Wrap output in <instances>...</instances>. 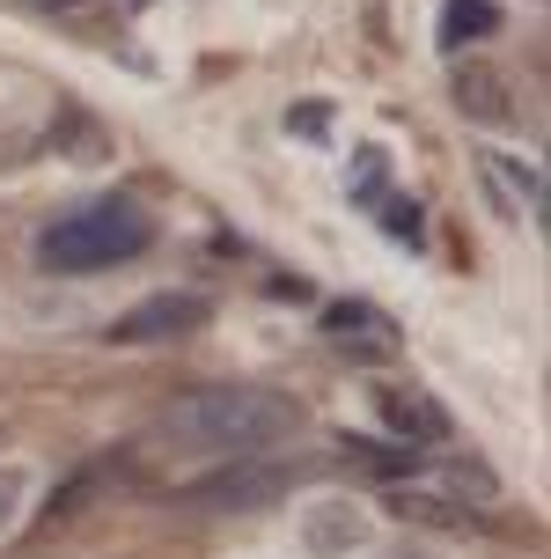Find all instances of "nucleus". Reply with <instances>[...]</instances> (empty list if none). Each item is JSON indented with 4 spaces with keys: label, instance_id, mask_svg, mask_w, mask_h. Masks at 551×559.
I'll return each instance as SVG.
<instances>
[{
    "label": "nucleus",
    "instance_id": "obj_2",
    "mask_svg": "<svg viewBox=\"0 0 551 559\" xmlns=\"http://www.w3.org/2000/svg\"><path fill=\"white\" fill-rule=\"evenodd\" d=\"M147 236H155L147 206H133V199H88V206L59 214L37 236V258H45V273H104V265L140 258Z\"/></svg>",
    "mask_w": 551,
    "mask_h": 559
},
{
    "label": "nucleus",
    "instance_id": "obj_11",
    "mask_svg": "<svg viewBox=\"0 0 551 559\" xmlns=\"http://www.w3.org/2000/svg\"><path fill=\"white\" fill-rule=\"evenodd\" d=\"M23 493H29V478L15 472V464H0V531L15 523V508H23Z\"/></svg>",
    "mask_w": 551,
    "mask_h": 559
},
{
    "label": "nucleus",
    "instance_id": "obj_10",
    "mask_svg": "<svg viewBox=\"0 0 551 559\" xmlns=\"http://www.w3.org/2000/svg\"><path fill=\"white\" fill-rule=\"evenodd\" d=\"M397 515H419V523H448V531H464V508H441L434 493H390Z\"/></svg>",
    "mask_w": 551,
    "mask_h": 559
},
{
    "label": "nucleus",
    "instance_id": "obj_5",
    "mask_svg": "<svg viewBox=\"0 0 551 559\" xmlns=\"http://www.w3.org/2000/svg\"><path fill=\"white\" fill-rule=\"evenodd\" d=\"M206 324V302L199 295H155V302L125 309L118 324H110V338H125V346H155V338H184Z\"/></svg>",
    "mask_w": 551,
    "mask_h": 559
},
{
    "label": "nucleus",
    "instance_id": "obj_7",
    "mask_svg": "<svg viewBox=\"0 0 551 559\" xmlns=\"http://www.w3.org/2000/svg\"><path fill=\"white\" fill-rule=\"evenodd\" d=\"M383 419L405 427V435H419V442H448V413L419 391H383Z\"/></svg>",
    "mask_w": 551,
    "mask_h": 559
},
{
    "label": "nucleus",
    "instance_id": "obj_6",
    "mask_svg": "<svg viewBox=\"0 0 551 559\" xmlns=\"http://www.w3.org/2000/svg\"><path fill=\"white\" fill-rule=\"evenodd\" d=\"M324 324H331V338H338V346H346V338H354V346H368V354H390V346H397L390 317H383V309H368V302H338Z\"/></svg>",
    "mask_w": 551,
    "mask_h": 559
},
{
    "label": "nucleus",
    "instance_id": "obj_1",
    "mask_svg": "<svg viewBox=\"0 0 551 559\" xmlns=\"http://www.w3.org/2000/svg\"><path fill=\"white\" fill-rule=\"evenodd\" d=\"M155 435L184 456H257V449L302 435V397L265 391V383H199L163 405Z\"/></svg>",
    "mask_w": 551,
    "mask_h": 559
},
{
    "label": "nucleus",
    "instance_id": "obj_13",
    "mask_svg": "<svg viewBox=\"0 0 551 559\" xmlns=\"http://www.w3.org/2000/svg\"><path fill=\"white\" fill-rule=\"evenodd\" d=\"M37 8H88V0H37Z\"/></svg>",
    "mask_w": 551,
    "mask_h": 559
},
{
    "label": "nucleus",
    "instance_id": "obj_3",
    "mask_svg": "<svg viewBox=\"0 0 551 559\" xmlns=\"http://www.w3.org/2000/svg\"><path fill=\"white\" fill-rule=\"evenodd\" d=\"M295 478H309L302 464H287V472H279V464H236V472L199 478L184 501H192V508H265L273 493H287Z\"/></svg>",
    "mask_w": 551,
    "mask_h": 559
},
{
    "label": "nucleus",
    "instance_id": "obj_12",
    "mask_svg": "<svg viewBox=\"0 0 551 559\" xmlns=\"http://www.w3.org/2000/svg\"><path fill=\"white\" fill-rule=\"evenodd\" d=\"M390 228H397V236H419V214H412V199H390Z\"/></svg>",
    "mask_w": 551,
    "mask_h": 559
},
{
    "label": "nucleus",
    "instance_id": "obj_4",
    "mask_svg": "<svg viewBox=\"0 0 551 559\" xmlns=\"http://www.w3.org/2000/svg\"><path fill=\"white\" fill-rule=\"evenodd\" d=\"M478 185H486V199H493L507 222H544V177H537L529 163L486 147V155H478Z\"/></svg>",
    "mask_w": 551,
    "mask_h": 559
},
{
    "label": "nucleus",
    "instance_id": "obj_8",
    "mask_svg": "<svg viewBox=\"0 0 551 559\" xmlns=\"http://www.w3.org/2000/svg\"><path fill=\"white\" fill-rule=\"evenodd\" d=\"M500 15H493V0H448L441 8V45L456 52V45H478V37H493Z\"/></svg>",
    "mask_w": 551,
    "mask_h": 559
},
{
    "label": "nucleus",
    "instance_id": "obj_9",
    "mask_svg": "<svg viewBox=\"0 0 551 559\" xmlns=\"http://www.w3.org/2000/svg\"><path fill=\"white\" fill-rule=\"evenodd\" d=\"M456 111H470V118H507L500 74H486V67H464V74H456Z\"/></svg>",
    "mask_w": 551,
    "mask_h": 559
}]
</instances>
